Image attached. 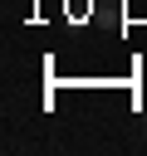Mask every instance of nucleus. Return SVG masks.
<instances>
[]
</instances>
